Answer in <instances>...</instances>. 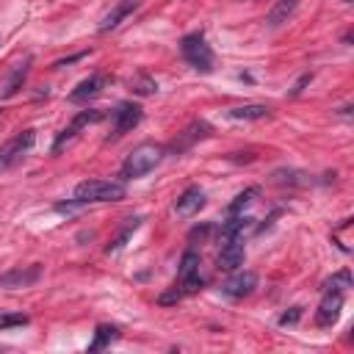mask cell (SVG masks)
Returning a JSON list of instances; mask_svg holds the SVG:
<instances>
[{"instance_id":"1","label":"cell","mask_w":354,"mask_h":354,"mask_svg":"<svg viewBox=\"0 0 354 354\" xmlns=\"http://www.w3.org/2000/svg\"><path fill=\"white\" fill-rule=\"evenodd\" d=\"M163 155H166V149L160 144H155V141H144V144L133 147L130 155L125 158L122 169H119V180L122 183H130V180H138V177L149 174L163 160Z\"/></svg>"},{"instance_id":"2","label":"cell","mask_w":354,"mask_h":354,"mask_svg":"<svg viewBox=\"0 0 354 354\" xmlns=\"http://www.w3.org/2000/svg\"><path fill=\"white\" fill-rule=\"evenodd\" d=\"M125 200V186L116 180H83L75 186V202H119Z\"/></svg>"},{"instance_id":"3","label":"cell","mask_w":354,"mask_h":354,"mask_svg":"<svg viewBox=\"0 0 354 354\" xmlns=\"http://www.w3.org/2000/svg\"><path fill=\"white\" fill-rule=\"evenodd\" d=\"M180 53H183V59L197 70V72H214V50H211V45H208V39H205V34L202 31H194V34H186L183 39H180Z\"/></svg>"},{"instance_id":"4","label":"cell","mask_w":354,"mask_h":354,"mask_svg":"<svg viewBox=\"0 0 354 354\" xmlns=\"http://www.w3.org/2000/svg\"><path fill=\"white\" fill-rule=\"evenodd\" d=\"M202 285H205V277H202V258H200V252L186 249L183 258H180V266H177V288H180L183 296H186V293L202 291Z\"/></svg>"},{"instance_id":"5","label":"cell","mask_w":354,"mask_h":354,"mask_svg":"<svg viewBox=\"0 0 354 354\" xmlns=\"http://www.w3.org/2000/svg\"><path fill=\"white\" fill-rule=\"evenodd\" d=\"M34 144H37V130H31V127L23 130V133H17L12 141H6L3 147H0V171L17 166L34 149Z\"/></svg>"},{"instance_id":"6","label":"cell","mask_w":354,"mask_h":354,"mask_svg":"<svg viewBox=\"0 0 354 354\" xmlns=\"http://www.w3.org/2000/svg\"><path fill=\"white\" fill-rule=\"evenodd\" d=\"M105 119V111H100V108H86V111H78L75 116H72V122L56 136V141H53V152H61L83 127H89V125H97V122H103Z\"/></svg>"},{"instance_id":"7","label":"cell","mask_w":354,"mask_h":354,"mask_svg":"<svg viewBox=\"0 0 354 354\" xmlns=\"http://www.w3.org/2000/svg\"><path fill=\"white\" fill-rule=\"evenodd\" d=\"M141 116H144V108H141L138 103H119L116 111H114V127H111L108 141H116V138H122L125 133H130V130L141 122Z\"/></svg>"},{"instance_id":"8","label":"cell","mask_w":354,"mask_h":354,"mask_svg":"<svg viewBox=\"0 0 354 354\" xmlns=\"http://www.w3.org/2000/svg\"><path fill=\"white\" fill-rule=\"evenodd\" d=\"M42 280V266L34 263V266H17V269H9L0 274V288H9V291H17V288H31Z\"/></svg>"},{"instance_id":"9","label":"cell","mask_w":354,"mask_h":354,"mask_svg":"<svg viewBox=\"0 0 354 354\" xmlns=\"http://www.w3.org/2000/svg\"><path fill=\"white\" fill-rule=\"evenodd\" d=\"M111 83V78L108 75H103V72H94V75H89L86 81H81L72 92H70V103H75V105H83V103H89V100H94V97H100L103 94V89Z\"/></svg>"},{"instance_id":"10","label":"cell","mask_w":354,"mask_h":354,"mask_svg":"<svg viewBox=\"0 0 354 354\" xmlns=\"http://www.w3.org/2000/svg\"><path fill=\"white\" fill-rule=\"evenodd\" d=\"M247 260V247H244V238H233V241H222V249H219V258H216V266L219 271H238Z\"/></svg>"},{"instance_id":"11","label":"cell","mask_w":354,"mask_h":354,"mask_svg":"<svg viewBox=\"0 0 354 354\" xmlns=\"http://www.w3.org/2000/svg\"><path fill=\"white\" fill-rule=\"evenodd\" d=\"M258 288V274L255 271H233V277H227L222 282V293L230 299H244L249 293H255Z\"/></svg>"},{"instance_id":"12","label":"cell","mask_w":354,"mask_h":354,"mask_svg":"<svg viewBox=\"0 0 354 354\" xmlns=\"http://www.w3.org/2000/svg\"><path fill=\"white\" fill-rule=\"evenodd\" d=\"M205 191L200 189V186H189L180 197L174 200V211H177V216H183V219H191V216H197L202 208H205Z\"/></svg>"},{"instance_id":"13","label":"cell","mask_w":354,"mask_h":354,"mask_svg":"<svg viewBox=\"0 0 354 354\" xmlns=\"http://www.w3.org/2000/svg\"><path fill=\"white\" fill-rule=\"evenodd\" d=\"M214 130H211V125L205 122V119H194L180 136L174 138V144H171V152H186V149H191L197 141H202V138H208Z\"/></svg>"},{"instance_id":"14","label":"cell","mask_w":354,"mask_h":354,"mask_svg":"<svg viewBox=\"0 0 354 354\" xmlns=\"http://www.w3.org/2000/svg\"><path fill=\"white\" fill-rule=\"evenodd\" d=\"M340 310H343V293H337V291H324V299H321L318 313H315V324H318V326H332V324L340 318Z\"/></svg>"},{"instance_id":"15","label":"cell","mask_w":354,"mask_h":354,"mask_svg":"<svg viewBox=\"0 0 354 354\" xmlns=\"http://www.w3.org/2000/svg\"><path fill=\"white\" fill-rule=\"evenodd\" d=\"M31 64H34V56H25V59L12 70V75H9V78H6V83H3V89H0V100H12V97L23 89V83H25V78H28Z\"/></svg>"},{"instance_id":"16","label":"cell","mask_w":354,"mask_h":354,"mask_svg":"<svg viewBox=\"0 0 354 354\" xmlns=\"http://www.w3.org/2000/svg\"><path fill=\"white\" fill-rule=\"evenodd\" d=\"M136 9H138V0H119V3H116V6L103 17V23H100V34H108V31L119 28V25H122V20H127Z\"/></svg>"},{"instance_id":"17","label":"cell","mask_w":354,"mask_h":354,"mask_svg":"<svg viewBox=\"0 0 354 354\" xmlns=\"http://www.w3.org/2000/svg\"><path fill=\"white\" fill-rule=\"evenodd\" d=\"M296 9H299V0H277V3L271 6V12L266 14V25H269V28L285 25V23L296 14Z\"/></svg>"},{"instance_id":"18","label":"cell","mask_w":354,"mask_h":354,"mask_svg":"<svg viewBox=\"0 0 354 354\" xmlns=\"http://www.w3.org/2000/svg\"><path fill=\"white\" fill-rule=\"evenodd\" d=\"M269 114H271V108L260 105V103H247V105H238V108L227 111V116L238 119V122H260V119H269Z\"/></svg>"},{"instance_id":"19","label":"cell","mask_w":354,"mask_h":354,"mask_svg":"<svg viewBox=\"0 0 354 354\" xmlns=\"http://www.w3.org/2000/svg\"><path fill=\"white\" fill-rule=\"evenodd\" d=\"M252 222L255 219H249V216H230L225 225H222V230H219V241H233V238H244V233L247 230H252Z\"/></svg>"},{"instance_id":"20","label":"cell","mask_w":354,"mask_h":354,"mask_svg":"<svg viewBox=\"0 0 354 354\" xmlns=\"http://www.w3.org/2000/svg\"><path fill=\"white\" fill-rule=\"evenodd\" d=\"M119 326H114V324H97V329H94V340L89 343V351H103V348H108L111 343H116L119 340Z\"/></svg>"},{"instance_id":"21","label":"cell","mask_w":354,"mask_h":354,"mask_svg":"<svg viewBox=\"0 0 354 354\" xmlns=\"http://www.w3.org/2000/svg\"><path fill=\"white\" fill-rule=\"evenodd\" d=\"M258 197H260V189H258V186H249V189H244V191H241V194H238V197H236V200L227 205V214H230V216H238V214H244V211H247V208H249V205H252Z\"/></svg>"},{"instance_id":"22","label":"cell","mask_w":354,"mask_h":354,"mask_svg":"<svg viewBox=\"0 0 354 354\" xmlns=\"http://www.w3.org/2000/svg\"><path fill=\"white\" fill-rule=\"evenodd\" d=\"M130 92H136V94H155L158 92V83L149 78V75H136L133 81H130Z\"/></svg>"},{"instance_id":"23","label":"cell","mask_w":354,"mask_h":354,"mask_svg":"<svg viewBox=\"0 0 354 354\" xmlns=\"http://www.w3.org/2000/svg\"><path fill=\"white\" fill-rule=\"evenodd\" d=\"M351 288V274L343 269V271H337L335 277H329L326 282H324V291H337V293H343V291H348Z\"/></svg>"},{"instance_id":"24","label":"cell","mask_w":354,"mask_h":354,"mask_svg":"<svg viewBox=\"0 0 354 354\" xmlns=\"http://www.w3.org/2000/svg\"><path fill=\"white\" fill-rule=\"evenodd\" d=\"M138 225H141V216H136V219H133V225H127V227H125V230L119 233V238H116V241H111V244L105 247V252H108V255H111V252H119V249H122V247L127 244V238L133 236V230H136Z\"/></svg>"},{"instance_id":"25","label":"cell","mask_w":354,"mask_h":354,"mask_svg":"<svg viewBox=\"0 0 354 354\" xmlns=\"http://www.w3.org/2000/svg\"><path fill=\"white\" fill-rule=\"evenodd\" d=\"M31 324V318L25 313H3L0 315V329H14V326H25Z\"/></svg>"},{"instance_id":"26","label":"cell","mask_w":354,"mask_h":354,"mask_svg":"<svg viewBox=\"0 0 354 354\" xmlns=\"http://www.w3.org/2000/svg\"><path fill=\"white\" fill-rule=\"evenodd\" d=\"M299 321H302V307H291V310H285V313L277 318L280 326H293V324H299Z\"/></svg>"},{"instance_id":"27","label":"cell","mask_w":354,"mask_h":354,"mask_svg":"<svg viewBox=\"0 0 354 354\" xmlns=\"http://www.w3.org/2000/svg\"><path fill=\"white\" fill-rule=\"evenodd\" d=\"M310 81H313V72H304V75H302V78L293 83V89H291L288 94H291V97H299V94H302L307 86H310Z\"/></svg>"},{"instance_id":"28","label":"cell","mask_w":354,"mask_h":354,"mask_svg":"<svg viewBox=\"0 0 354 354\" xmlns=\"http://www.w3.org/2000/svg\"><path fill=\"white\" fill-rule=\"evenodd\" d=\"M180 299H183V291H180V288H174V291H169V293L158 296V304H177Z\"/></svg>"},{"instance_id":"29","label":"cell","mask_w":354,"mask_h":354,"mask_svg":"<svg viewBox=\"0 0 354 354\" xmlns=\"http://www.w3.org/2000/svg\"><path fill=\"white\" fill-rule=\"evenodd\" d=\"M86 56H89V50H81V53H75V56H70V59L56 61V64H53V70H61V67H67V64H75V61H81V59H86Z\"/></svg>"},{"instance_id":"30","label":"cell","mask_w":354,"mask_h":354,"mask_svg":"<svg viewBox=\"0 0 354 354\" xmlns=\"http://www.w3.org/2000/svg\"><path fill=\"white\" fill-rule=\"evenodd\" d=\"M208 233H211V225H202V227H194V230H191V236H189V238H191V241H197V238H200V241H202V238H205V236H208Z\"/></svg>"}]
</instances>
